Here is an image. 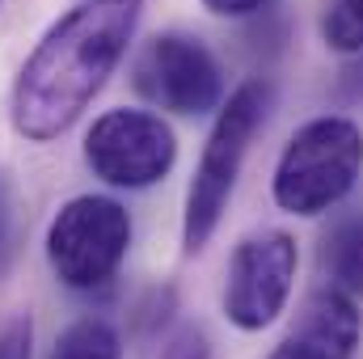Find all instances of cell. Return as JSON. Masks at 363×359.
Returning a JSON list of instances; mask_svg holds the SVG:
<instances>
[{"label":"cell","instance_id":"obj_1","mask_svg":"<svg viewBox=\"0 0 363 359\" xmlns=\"http://www.w3.org/2000/svg\"><path fill=\"white\" fill-rule=\"evenodd\" d=\"M140 13L144 0H85L51 21L9 93L13 131L30 144L60 140L123 64Z\"/></svg>","mask_w":363,"mask_h":359},{"label":"cell","instance_id":"obj_2","mask_svg":"<svg viewBox=\"0 0 363 359\" xmlns=\"http://www.w3.org/2000/svg\"><path fill=\"white\" fill-rule=\"evenodd\" d=\"M267 110H271L267 81L237 85L228 93V101L220 106V114L207 131V144L199 153L194 178L186 186V207H182V250L186 254H199L216 237V228L233 203L237 178L245 170L250 144H254L258 127L267 123Z\"/></svg>","mask_w":363,"mask_h":359},{"label":"cell","instance_id":"obj_3","mask_svg":"<svg viewBox=\"0 0 363 359\" xmlns=\"http://www.w3.org/2000/svg\"><path fill=\"white\" fill-rule=\"evenodd\" d=\"M363 170V131L342 114L308 118L291 131L271 178L274 207L287 216H321L351 194Z\"/></svg>","mask_w":363,"mask_h":359},{"label":"cell","instance_id":"obj_4","mask_svg":"<svg viewBox=\"0 0 363 359\" xmlns=\"http://www.w3.org/2000/svg\"><path fill=\"white\" fill-rule=\"evenodd\" d=\"M131 250V216L106 194L68 199L47 228V263L72 292H93L110 283Z\"/></svg>","mask_w":363,"mask_h":359},{"label":"cell","instance_id":"obj_5","mask_svg":"<svg viewBox=\"0 0 363 359\" xmlns=\"http://www.w3.org/2000/svg\"><path fill=\"white\" fill-rule=\"evenodd\" d=\"M178 161L174 127L152 110H106L85 136V165L118 190H148Z\"/></svg>","mask_w":363,"mask_h":359},{"label":"cell","instance_id":"obj_6","mask_svg":"<svg viewBox=\"0 0 363 359\" xmlns=\"http://www.w3.org/2000/svg\"><path fill=\"white\" fill-rule=\"evenodd\" d=\"M296 267H300V250L296 237L283 228H262L237 241L224 279V317L245 334L267 330L287 309Z\"/></svg>","mask_w":363,"mask_h":359},{"label":"cell","instance_id":"obj_7","mask_svg":"<svg viewBox=\"0 0 363 359\" xmlns=\"http://www.w3.org/2000/svg\"><path fill=\"white\" fill-rule=\"evenodd\" d=\"M131 85L157 110L207 114L224 97V72L203 38L169 30V34H157L152 43H144V51L135 55V68H131Z\"/></svg>","mask_w":363,"mask_h":359},{"label":"cell","instance_id":"obj_8","mask_svg":"<svg viewBox=\"0 0 363 359\" xmlns=\"http://www.w3.org/2000/svg\"><path fill=\"white\" fill-rule=\"evenodd\" d=\"M359 334H363V317L355 309V296L330 283V287H317L304 300L287 338L308 359H351L355 347H359Z\"/></svg>","mask_w":363,"mask_h":359},{"label":"cell","instance_id":"obj_9","mask_svg":"<svg viewBox=\"0 0 363 359\" xmlns=\"http://www.w3.org/2000/svg\"><path fill=\"white\" fill-rule=\"evenodd\" d=\"M321 267L334 287L363 296V220H342L321 245Z\"/></svg>","mask_w":363,"mask_h":359},{"label":"cell","instance_id":"obj_10","mask_svg":"<svg viewBox=\"0 0 363 359\" xmlns=\"http://www.w3.org/2000/svg\"><path fill=\"white\" fill-rule=\"evenodd\" d=\"M51 359H123V338H118V330L110 321L81 317L55 338Z\"/></svg>","mask_w":363,"mask_h":359},{"label":"cell","instance_id":"obj_11","mask_svg":"<svg viewBox=\"0 0 363 359\" xmlns=\"http://www.w3.org/2000/svg\"><path fill=\"white\" fill-rule=\"evenodd\" d=\"M21 241H26V207H21V194H17L13 174L0 165V283L17 267Z\"/></svg>","mask_w":363,"mask_h":359},{"label":"cell","instance_id":"obj_12","mask_svg":"<svg viewBox=\"0 0 363 359\" xmlns=\"http://www.w3.org/2000/svg\"><path fill=\"white\" fill-rule=\"evenodd\" d=\"M321 38L338 55L363 51V0H330L321 17Z\"/></svg>","mask_w":363,"mask_h":359},{"label":"cell","instance_id":"obj_13","mask_svg":"<svg viewBox=\"0 0 363 359\" xmlns=\"http://www.w3.org/2000/svg\"><path fill=\"white\" fill-rule=\"evenodd\" d=\"M157 359H211V338H207L203 326L182 321L178 330L165 338V347H161V355Z\"/></svg>","mask_w":363,"mask_h":359},{"label":"cell","instance_id":"obj_14","mask_svg":"<svg viewBox=\"0 0 363 359\" xmlns=\"http://www.w3.org/2000/svg\"><path fill=\"white\" fill-rule=\"evenodd\" d=\"M34 351V321L21 313V317H9L0 326V359H30Z\"/></svg>","mask_w":363,"mask_h":359},{"label":"cell","instance_id":"obj_15","mask_svg":"<svg viewBox=\"0 0 363 359\" xmlns=\"http://www.w3.org/2000/svg\"><path fill=\"white\" fill-rule=\"evenodd\" d=\"M267 0H203V9L211 13V17H250V13H258Z\"/></svg>","mask_w":363,"mask_h":359},{"label":"cell","instance_id":"obj_16","mask_svg":"<svg viewBox=\"0 0 363 359\" xmlns=\"http://www.w3.org/2000/svg\"><path fill=\"white\" fill-rule=\"evenodd\" d=\"M267 359H308V355H304V351H300V347H296L291 338H283V343H279V347H274V351H271Z\"/></svg>","mask_w":363,"mask_h":359}]
</instances>
